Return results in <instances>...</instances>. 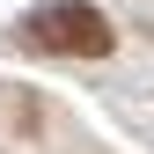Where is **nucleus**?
<instances>
[{
	"label": "nucleus",
	"mask_w": 154,
	"mask_h": 154,
	"mask_svg": "<svg viewBox=\"0 0 154 154\" xmlns=\"http://www.w3.org/2000/svg\"><path fill=\"white\" fill-rule=\"evenodd\" d=\"M22 37L37 51H81V59H103L110 44H118V29H110L103 8H88V0H51V8H37Z\"/></svg>",
	"instance_id": "nucleus-1"
}]
</instances>
